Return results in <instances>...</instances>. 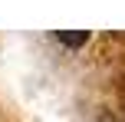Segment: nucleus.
<instances>
[{"label": "nucleus", "mask_w": 125, "mask_h": 122, "mask_svg": "<svg viewBox=\"0 0 125 122\" xmlns=\"http://www.w3.org/2000/svg\"><path fill=\"white\" fill-rule=\"evenodd\" d=\"M56 40H62V43H69V46H79V43L89 40V33H76V36H69V33H56Z\"/></svg>", "instance_id": "nucleus-1"}]
</instances>
